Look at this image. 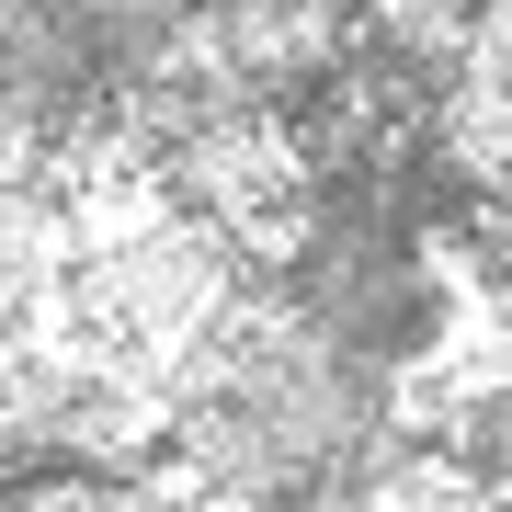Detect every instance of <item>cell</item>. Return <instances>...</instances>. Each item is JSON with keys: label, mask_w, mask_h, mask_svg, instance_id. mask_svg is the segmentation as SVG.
I'll return each mask as SVG.
<instances>
[{"label": "cell", "mask_w": 512, "mask_h": 512, "mask_svg": "<svg viewBox=\"0 0 512 512\" xmlns=\"http://www.w3.org/2000/svg\"><path fill=\"white\" fill-rule=\"evenodd\" d=\"M23 512H160V490L148 478H46V490H23Z\"/></svg>", "instance_id": "6da1fadb"}, {"label": "cell", "mask_w": 512, "mask_h": 512, "mask_svg": "<svg viewBox=\"0 0 512 512\" xmlns=\"http://www.w3.org/2000/svg\"><path fill=\"white\" fill-rule=\"evenodd\" d=\"M0 512H23V490H0Z\"/></svg>", "instance_id": "7a4b0ae2"}]
</instances>
